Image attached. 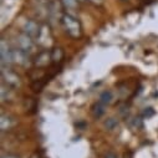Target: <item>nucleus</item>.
I'll return each mask as SVG.
<instances>
[{
	"label": "nucleus",
	"instance_id": "1",
	"mask_svg": "<svg viewBox=\"0 0 158 158\" xmlns=\"http://www.w3.org/2000/svg\"><path fill=\"white\" fill-rule=\"evenodd\" d=\"M61 23L66 30V32L73 37V39H78L82 34V27L81 24L75 16H72L71 14H64L61 18Z\"/></svg>",
	"mask_w": 158,
	"mask_h": 158
},
{
	"label": "nucleus",
	"instance_id": "2",
	"mask_svg": "<svg viewBox=\"0 0 158 158\" xmlns=\"http://www.w3.org/2000/svg\"><path fill=\"white\" fill-rule=\"evenodd\" d=\"M37 43L44 48H49L52 44V35L50 31V27L48 25H43L40 27V32H39L37 37H36Z\"/></svg>",
	"mask_w": 158,
	"mask_h": 158
},
{
	"label": "nucleus",
	"instance_id": "3",
	"mask_svg": "<svg viewBox=\"0 0 158 158\" xmlns=\"http://www.w3.org/2000/svg\"><path fill=\"white\" fill-rule=\"evenodd\" d=\"M2 77H3L4 82L11 87H19L21 85V80H20L19 75L15 73L14 71L6 70L5 67H3V70H2Z\"/></svg>",
	"mask_w": 158,
	"mask_h": 158
},
{
	"label": "nucleus",
	"instance_id": "4",
	"mask_svg": "<svg viewBox=\"0 0 158 158\" xmlns=\"http://www.w3.org/2000/svg\"><path fill=\"white\" fill-rule=\"evenodd\" d=\"M16 44H18V46H19L20 50H23V51H25L27 54L31 52V51H34V48H35L34 41H32V37H30L29 35H26L24 32L18 36Z\"/></svg>",
	"mask_w": 158,
	"mask_h": 158
},
{
	"label": "nucleus",
	"instance_id": "5",
	"mask_svg": "<svg viewBox=\"0 0 158 158\" xmlns=\"http://www.w3.org/2000/svg\"><path fill=\"white\" fill-rule=\"evenodd\" d=\"M0 59H2L3 67L14 62L13 61V50H10V48L5 43V40H2V44H0Z\"/></svg>",
	"mask_w": 158,
	"mask_h": 158
},
{
	"label": "nucleus",
	"instance_id": "6",
	"mask_svg": "<svg viewBox=\"0 0 158 158\" xmlns=\"http://www.w3.org/2000/svg\"><path fill=\"white\" fill-rule=\"evenodd\" d=\"M51 61H52V59H51V52H49V51H43V52H40V54L36 55L34 64H35V66H37V67H46V66L50 65Z\"/></svg>",
	"mask_w": 158,
	"mask_h": 158
},
{
	"label": "nucleus",
	"instance_id": "7",
	"mask_svg": "<svg viewBox=\"0 0 158 158\" xmlns=\"http://www.w3.org/2000/svg\"><path fill=\"white\" fill-rule=\"evenodd\" d=\"M40 27H41V26H39L37 23H35V21H32V20H27V21L24 24L23 30H24V34L29 35L30 37H37L39 32H40Z\"/></svg>",
	"mask_w": 158,
	"mask_h": 158
},
{
	"label": "nucleus",
	"instance_id": "8",
	"mask_svg": "<svg viewBox=\"0 0 158 158\" xmlns=\"http://www.w3.org/2000/svg\"><path fill=\"white\" fill-rule=\"evenodd\" d=\"M13 61H14V64H18V65H21V66L27 65V62H29L27 52H25L20 49L13 50Z\"/></svg>",
	"mask_w": 158,
	"mask_h": 158
},
{
	"label": "nucleus",
	"instance_id": "9",
	"mask_svg": "<svg viewBox=\"0 0 158 158\" xmlns=\"http://www.w3.org/2000/svg\"><path fill=\"white\" fill-rule=\"evenodd\" d=\"M106 112V105L102 103L101 101L96 102L94 106H92V116L95 118H100L101 116H103Z\"/></svg>",
	"mask_w": 158,
	"mask_h": 158
},
{
	"label": "nucleus",
	"instance_id": "10",
	"mask_svg": "<svg viewBox=\"0 0 158 158\" xmlns=\"http://www.w3.org/2000/svg\"><path fill=\"white\" fill-rule=\"evenodd\" d=\"M11 126H13L11 118L9 116H6V114H3L2 116V120H0V128H2V131H6Z\"/></svg>",
	"mask_w": 158,
	"mask_h": 158
},
{
	"label": "nucleus",
	"instance_id": "11",
	"mask_svg": "<svg viewBox=\"0 0 158 158\" xmlns=\"http://www.w3.org/2000/svg\"><path fill=\"white\" fill-rule=\"evenodd\" d=\"M98 101H101L102 103H105L106 106L107 105H110L112 101H113V94L111 92V91H103L101 95H100V100Z\"/></svg>",
	"mask_w": 158,
	"mask_h": 158
},
{
	"label": "nucleus",
	"instance_id": "12",
	"mask_svg": "<svg viewBox=\"0 0 158 158\" xmlns=\"http://www.w3.org/2000/svg\"><path fill=\"white\" fill-rule=\"evenodd\" d=\"M51 59L54 62H60L64 59V50L61 48H55L51 51Z\"/></svg>",
	"mask_w": 158,
	"mask_h": 158
},
{
	"label": "nucleus",
	"instance_id": "13",
	"mask_svg": "<svg viewBox=\"0 0 158 158\" xmlns=\"http://www.w3.org/2000/svg\"><path fill=\"white\" fill-rule=\"evenodd\" d=\"M61 2L65 5V8H67V9H76L78 0H61Z\"/></svg>",
	"mask_w": 158,
	"mask_h": 158
},
{
	"label": "nucleus",
	"instance_id": "14",
	"mask_svg": "<svg viewBox=\"0 0 158 158\" xmlns=\"http://www.w3.org/2000/svg\"><path fill=\"white\" fill-rule=\"evenodd\" d=\"M105 126L108 128V130H113L116 126H117V121L114 118H108V120L105 122Z\"/></svg>",
	"mask_w": 158,
	"mask_h": 158
},
{
	"label": "nucleus",
	"instance_id": "15",
	"mask_svg": "<svg viewBox=\"0 0 158 158\" xmlns=\"http://www.w3.org/2000/svg\"><path fill=\"white\" fill-rule=\"evenodd\" d=\"M153 113H154V111L152 108H144V111H143V116H147V117L152 116Z\"/></svg>",
	"mask_w": 158,
	"mask_h": 158
},
{
	"label": "nucleus",
	"instance_id": "16",
	"mask_svg": "<svg viewBox=\"0 0 158 158\" xmlns=\"http://www.w3.org/2000/svg\"><path fill=\"white\" fill-rule=\"evenodd\" d=\"M105 158H117V156H116L114 153H112V152H108V153L105 156Z\"/></svg>",
	"mask_w": 158,
	"mask_h": 158
},
{
	"label": "nucleus",
	"instance_id": "17",
	"mask_svg": "<svg viewBox=\"0 0 158 158\" xmlns=\"http://www.w3.org/2000/svg\"><path fill=\"white\" fill-rule=\"evenodd\" d=\"M30 158H43L40 154H39V153H34V154H31V157Z\"/></svg>",
	"mask_w": 158,
	"mask_h": 158
},
{
	"label": "nucleus",
	"instance_id": "18",
	"mask_svg": "<svg viewBox=\"0 0 158 158\" xmlns=\"http://www.w3.org/2000/svg\"><path fill=\"white\" fill-rule=\"evenodd\" d=\"M2 158H18L16 156H13V154H8V156H3Z\"/></svg>",
	"mask_w": 158,
	"mask_h": 158
},
{
	"label": "nucleus",
	"instance_id": "19",
	"mask_svg": "<svg viewBox=\"0 0 158 158\" xmlns=\"http://www.w3.org/2000/svg\"><path fill=\"white\" fill-rule=\"evenodd\" d=\"M91 3H94V4H101L102 3V0H90Z\"/></svg>",
	"mask_w": 158,
	"mask_h": 158
},
{
	"label": "nucleus",
	"instance_id": "20",
	"mask_svg": "<svg viewBox=\"0 0 158 158\" xmlns=\"http://www.w3.org/2000/svg\"><path fill=\"white\" fill-rule=\"evenodd\" d=\"M78 2H84V0H78Z\"/></svg>",
	"mask_w": 158,
	"mask_h": 158
}]
</instances>
